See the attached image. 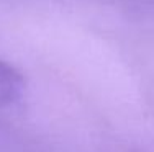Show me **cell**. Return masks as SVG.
Returning <instances> with one entry per match:
<instances>
[{"mask_svg": "<svg viewBox=\"0 0 154 152\" xmlns=\"http://www.w3.org/2000/svg\"><path fill=\"white\" fill-rule=\"evenodd\" d=\"M25 79L8 62L0 59V106L13 105L23 95Z\"/></svg>", "mask_w": 154, "mask_h": 152, "instance_id": "obj_1", "label": "cell"}]
</instances>
